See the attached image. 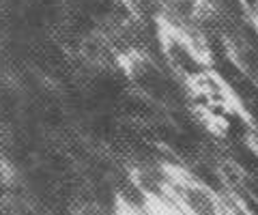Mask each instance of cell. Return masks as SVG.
<instances>
[{"instance_id": "obj_4", "label": "cell", "mask_w": 258, "mask_h": 215, "mask_svg": "<svg viewBox=\"0 0 258 215\" xmlns=\"http://www.w3.org/2000/svg\"><path fill=\"white\" fill-rule=\"evenodd\" d=\"M39 121H41L45 127H50V129L58 131V129H62V127L67 125V112H64V108L60 106V103L50 101L41 110V114H39Z\"/></svg>"}, {"instance_id": "obj_3", "label": "cell", "mask_w": 258, "mask_h": 215, "mask_svg": "<svg viewBox=\"0 0 258 215\" xmlns=\"http://www.w3.org/2000/svg\"><path fill=\"white\" fill-rule=\"evenodd\" d=\"M112 185H114L118 206H123V209L132 211L136 215H147L151 211L153 202L149 200V196L138 187V183L134 181L132 172L112 174Z\"/></svg>"}, {"instance_id": "obj_6", "label": "cell", "mask_w": 258, "mask_h": 215, "mask_svg": "<svg viewBox=\"0 0 258 215\" xmlns=\"http://www.w3.org/2000/svg\"><path fill=\"white\" fill-rule=\"evenodd\" d=\"M159 3H161V5H164V7H166V5H170V3H172V0H159Z\"/></svg>"}, {"instance_id": "obj_5", "label": "cell", "mask_w": 258, "mask_h": 215, "mask_svg": "<svg viewBox=\"0 0 258 215\" xmlns=\"http://www.w3.org/2000/svg\"><path fill=\"white\" fill-rule=\"evenodd\" d=\"M18 215H45V213L41 209H37V206H24Z\"/></svg>"}, {"instance_id": "obj_1", "label": "cell", "mask_w": 258, "mask_h": 215, "mask_svg": "<svg viewBox=\"0 0 258 215\" xmlns=\"http://www.w3.org/2000/svg\"><path fill=\"white\" fill-rule=\"evenodd\" d=\"M159 39H161V52H164L166 67L179 80H183L185 84H191L194 80H198L211 69L203 47L191 37L181 33V30L161 24Z\"/></svg>"}, {"instance_id": "obj_7", "label": "cell", "mask_w": 258, "mask_h": 215, "mask_svg": "<svg viewBox=\"0 0 258 215\" xmlns=\"http://www.w3.org/2000/svg\"><path fill=\"white\" fill-rule=\"evenodd\" d=\"M82 215H86V213H82ZM93 215H95V213H93Z\"/></svg>"}, {"instance_id": "obj_2", "label": "cell", "mask_w": 258, "mask_h": 215, "mask_svg": "<svg viewBox=\"0 0 258 215\" xmlns=\"http://www.w3.org/2000/svg\"><path fill=\"white\" fill-rule=\"evenodd\" d=\"M170 192L187 215H224V198L187 174L172 179Z\"/></svg>"}]
</instances>
